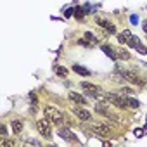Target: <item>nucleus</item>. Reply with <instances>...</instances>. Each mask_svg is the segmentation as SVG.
<instances>
[{
  "label": "nucleus",
  "instance_id": "f257e3e1",
  "mask_svg": "<svg viewBox=\"0 0 147 147\" xmlns=\"http://www.w3.org/2000/svg\"><path fill=\"white\" fill-rule=\"evenodd\" d=\"M43 114H45V118H47L49 121H52V123H55V125H62V123H64V114H62L59 109H55L54 106H45V107H43Z\"/></svg>",
  "mask_w": 147,
  "mask_h": 147
},
{
  "label": "nucleus",
  "instance_id": "f03ea898",
  "mask_svg": "<svg viewBox=\"0 0 147 147\" xmlns=\"http://www.w3.org/2000/svg\"><path fill=\"white\" fill-rule=\"evenodd\" d=\"M36 128H38V131L42 133L43 138H47V140L52 138V130H50V123H49L47 118H45V119H38V121H36Z\"/></svg>",
  "mask_w": 147,
  "mask_h": 147
},
{
  "label": "nucleus",
  "instance_id": "7ed1b4c3",
  "mask_svg": "<svg viewBox=\"0 0 147 147\" xmlns=\"http://www.w3.org/2000/svg\"><path fill=\"white\" fill-rule=\"evenodd\" d=\"M107 100L109 102H113L116 107H119V109H125V107H128V102H126V97L123 95H114V94H111V95H107Z\"/></svg>",
  "mask_w": 147,
  "mask_h": 147
},
{
  "label": "nucleus",
  "instance_id": "20e7f679",
  "mask_svg": "<svg viewBox=\"0 0 147 147\" xmlns=\"http://www.w3.org/2000/svg\"><path fill=\"white\" fill-rule=\"evenodd\" d=\"M73 113H75L82 121H85V123H88L90 119H92V113L90 111H87L85 107H80V106H75L73 107Z\"/></svg>",
  "mask_w": 147,
  "mask_h": 147
},
{
  "label": "nucleus",
  "instance_id": "39448f33",
  "mask_svg": "<svg viewBox=\"0 0 147 147\" xmlns=\"http://www.w3.org/2000/svg\"><path fill=\"white\" fill-rule=\"evenodd\" d=\"M80 87L83 88V92H88V94H92V95H95V94H100L102 90H100V87H97V85H94V83H90V82H82L80 83Z\"/></svg>",
  "mask_w": 147,
  "mask_h": 147
},
{
  "label": "nucleus",
  "instance_id": "423d86ee",
  "mask_svg": "<svg viewBox=\"0 0 147 147\" xmlns=\"http://www.w3.org/2000/svg\"><path fill=\"white\" fill-rule=\"evenodd\" d=\"M118 40H119V43H126V45H130V47H131V42H133V35H131L128 30H125V31H121V33L118 35Z\"/></svg>",
  "mask_w": 147,
  "mask_h": 147
},
{
  "label": "nucleus",
  "instance_id": "0eeeda50",
  "mask_svg": "<svg viewBox=\"0 0 147 147\" xmlns=\"http://www.w3.org/2000/svg\"><path fill=\"white\" fill-rule=\"evenodd\" d=\"M121 76H123L125 80H128L130 83H133V85H138V83H140V78L135 75L133 71H121Z\"/></svg>",
  "mask_w": 147,
  "mask_h": 147
},
{
  "label": "nucleus",
  "instance_id": "6e6552de",
  "mask_svg": "<svg viewBox=\"0 0 147 147\" xmlns=\"http://www.w3.org/2000/svg\"><path fill=\"white\" fill-rule=\"evenodd\" d=\"M67 97H69V100H73L75 104H80V106H85V104H87V99H85L83 95L76 94V92H69Z\"/></svg>",
  "mask_w": 147,
  "mask_h": 147
},
{
  "label": "nucleus",
  "instance_id": "1a4fd4ad",
  "mask_svg": "<svg viewBox=\"0 0 147 147\" xmlns=\"http://www.w3.org/2000/svg\"><path fill=\"white\" fill-rule=\"evenodd\" d=\"M92 130H94L95 133H99V135H104V137L111 133V128H109L107 125H102V123H97V125H94V126H92Z\"/></svg>",
  "mask_w": 147,
  "mask_h": 147
},
{
  "label": "nucleus",
  "instance_id": "9d476101",
  "mask_svg": "<svg viewBox=\"0 0 147 147\" xmlns=\"http://www.w3.org/2000/svg\"><path fill=\"white\" fill-rule=\"evenodd\" d=\"M97 23H99V26H102L107 33H116V28H114L113 23H109V21H106V19H97Z\"/></svg>",
  "mask_w": 147,
  "mask_h": 147
},
{
  "label": "nucleus",
  "instance_id": "9b49d317",
  "mask_svg": "<svg viewBox=\"0 0 147 147\" xmlns=\"http://www.w3.org/2000/svg\"><path fill=\"white\" fill-rule=\"evenodd\" d=\"M23 121L21 119H12V123H11V128H12V133L14 135H19L21 131H23Z\"/></svg>",
  "mask_w": 147,
  "mask_h": 147
},
{
  "label": "nucleus",
  "instance_id": "f8f14e48",
  "mask_svg": "<svg viewBox=\"0 0 147 147\" xmlns=\"http://www.w3.org/2000/svg\"><path fill=\"white\" fill-rule=\"evenodd\" d=\"M59 135L64 138V140H71V142H76V137L71 133V130H67V128H61L59 130Z\"/></svg>",
  "mask_w": 147,
  "mask_h": 147
},
{
  "label": "nucleus",
  "instance_id": "ddd939ff",
  "mask_svg": "<svg viewBox=\"0 0 147 147\" xmlns=\"http://www.w3.org/2000/svg\"><path fill=\"white\" fill-rule=\"evenodd\" d=\"M102 50H104V54H106V55H109L113 61H116V59H118L116 49H113V47H109V45H102Z\"/></svg>",
  "mask_w": 147,
  "mask_h": 147
},
{
  "label": "nucleus",
  "instance_id": "4468645a",
  "mask_svg": "<svg viewBox=\"0 0 147 147\" xmlns=\"http://www.w3.org/2000/svg\"><path fill=\"white\" fill-rule=\"evenodd\" d=\"M131 47H133V49H137V50H138L140 54H147V49H145V47H144V45L140 43V40H138L137 36H133V42H131Z\"/></svg>",
  "mask_w": 147,
  "mask_h": 147
},
{
  "label": "nucleus",
  "instance_id": "2eb2a0df",
  "mask_svg": "<svg viewBox=\"0 0 147 147\" xmlns=\"http://www.w3.org/2000/svg\"><path fill=\"white\" fill-rule=\"evenodd\" d=\"M73 71L78 73V75H82V76H88V75H90V71H88L87 67H82V66H78V64L73 66Z\"/></svg>",
  "mask_w": 147,
  "mask_h": 147
},
{
  "label": "nucleus",
  "instance_id": "dca6fc26",
  "mask_svg": "<svg viewBox=\"0 0 147 147\" xmlns=\"http://www.w3.org/2000/svg\"><path fill=\"white\" fill-rule=\"evenodd\" d=\"M85 14H87V9H83V7H76V9H75V16H76L78 21H82Z\"/></svg>",
  "mask_w": 147,
  "mask_h": 147
},
{
  "label": "nucleus",
  "instance_id": "f3484780",
  "mask_svg": "<svg viewBox=\"0 0 147 147\" xmlns=\"http://www.w3.org/2000/svg\"><path fill=\"white\" fill-rule=\"evenodd\" d=\"M54 69H55V73H57L59 76H62V78L67 76V69H66V67H62V66H55Z\"/></svg>",
  "mask_w": 147,
  "mask_h": 147
},
{
  "label": "nucleus",
  "instance_id": "a211bd4d",
  "mask_svg": "<svg viewBox=\"0 0 147 147\" xmlns=\"http://www.w3.org/2000/svg\"><path fill=\"white\" fill-rule=\"evenodd\" d=\"M116 54H118L119 59H130V54H128L125 49H116Z\"/></svg>",
  "mask_w": 147,
  "mask_h": 147
},
{
  "label": "nucleus",
  "instance_id": "6ab92c4d",
  "mask_svg": "<svg viewBox=\"0 0 147 147\" xmlns=\"http://www.w3.org/2000/svg\"><path fill=\"white\" fill-rule=\"evenodd\" d=\"M126 102H128V107H138L140 106V102L133 97H126Z\"/></svg>",
  "mask_w": 147,
  "mask_h": 147
},
{
  "label": "nucleus",
  "instance_id": "aec40b11",
  "mask_svg": "<svg viewBox=\"0 0 147 147\" xmlns=\"http://www.w3.org/2000/svg\"><path fill=\"white\" fill-rule=\"evenodd\" d=\"M24 145H36V147H40V142L33 140V138H28V140H24Z\"/></svg>",
  "mask_w": 147,
  "mask_h": 147
},
{
  "label": "nucleus",
  "instance_id": "412c9836",
  "mask_svg": "<svg viewBox=\"0 0 147 147\" xmlns=\"http://www.w3.org/2000/svg\"><path fill=\"white\" fill-rule=\"evenodd\" d=\"M0 147H14V142H11V140H0Z\"/></svg>",
  "mask_w": 147,
  "mask_h": 147
},
{
  "label": "nucleus",
  "instance_id": "4be33fe9",
  "mask_svg": "<svg viewBox=\"0 0 147 147\" xmlns=\"http://www.w3.org/2000/svg\"><path fill=\"white\" fill-rule=\"evenodd\" d=\"M85 38H87V40H92V42H95V40H97L92 33H85Z\"/></svg>",
  "mask_w": 147,
  "mask_h": 147
},
{
  "label": "nucleus",
  "instance_id": "5701e85b",
  "mask_svg": "<svg viewBox=\"0 0 147 147\" xmlns=\"http://www.w3.org/2000/svg\"><path fill=\"white\" fill-rule=\"evenodd\" d=\"M0 135H2V137H5V135H7V128H5L4 125L0 126Z\"/></svg>",
  "mask_w": 147,
  "mask_h": 147
},
{
  "label": "nucleus",
  "instance_id": "b1692460",
  "mask_svg": "<svg viewBox=\"0 0 147 147\" xmlns=\"http://www.w3.org/2000/svg\"><path fill=\"white\" fill-rule=\"evenodd\" d=\"M64 14H66V18H69V16H73V14H75V9H67Z\"/></svg>",
  "mask_w": 147,
  "mask_h": 147
},
{
  "label": "nucleus",
  "instance_id": "393cba45",
  "mask_svg": "<svg viewBox=\"0 0 147 147\" xmlns=\"http://www.w3.org/2000/svg\"><path fill=\"white\" fill-rule=\"evenodd\" d=\"M119 92H123V94H133V90H131V88H121Z\"/></svg>",
  "mask_w": 147,
  "mask_h": 147
},
{
  "label": "nucleus",
  "instance_id": "a878e982",
  "mask_svg": "<svg viewBox=\"0 0 147 147\" xmlns=\"http://www.w3.org/2000/svg\"><path fill=\"white\" fill-rule=\"evenodd\" d=\"M131 23H133V24H138V23H137V16H131Z\"/></svg>",
  "mask_w": 147,
  "mask_h": 147
},
{
  "label": "nucleus",
  "instance_id": "bb28decb",
  "mask_svg": "<svg viewBox=\"0 0 147 147\" xmlns=\"http://www.w3.org/2000/svg\"><path fill=\"white\" fill-rule=\"evenodd\" d=\"M135 135H137V137H140V135H144V133H142V130H135Z\"/></svg>",
  "mask_w": 147,
  "mask_h": 147
},
{
  "label": "nucleus",
  "instance_id": "cd10ccee",
  "mask_svg": "<svg viewBox=\"0 0 147 147\" xmlns=\"http://www.w3.org/2000/svg\"><path fill=\"white\" fill-rule=\"evenodd\" d=\"M142 28H144V31L147 33V23H144V24H142Z\"/></svg>",
  "mask_w": 147,
  "mask_h": 147
},
{
  "label": "nucleus",
  "instance_id": "c85d7f7f",
  "mask_svg": "<svg viewBox=\"0 0 147 147\" xmlns=\"http://www.w3.org/2000/svg\"><path fill=\"white\" fill-rule=\"evenodd\" d=\"M145 128H147V125H145Z\"/></svg>",
  "mask_w": 147,
  "mask_h": 147
}]
</instances>
